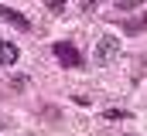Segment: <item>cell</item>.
<instances>
[{"label": "cell", "mask_w": 147, "mask_h": 136, "mask_svg": "<svg viewBox=\"0 0 147 136\" xmlns=\"http://www.w3.org/2000/svg\"><path fill=\"white\" fill-rule=\"evenodd\" d=\"M51 55H55V58H58L65 68H82V65H86L82 51L75 48L72 41H55V44H51Z\"/></svg>", "instance_id": "1"}, {"label": "cell", "mask_w": 147, "mask_h": 136, "mask_svg": "<svg viewBox=\"0 0 147 136\" xmlns=\"http://www.w3.org/2000/svg\"><path fill=\"white\" fill-rule=\"evenodd\" d=\"M120 55V37H113V34H106V37H99V44H96V51H92V65H110L113 58Z\"/></svg>", "instance_id": "2"}, {"label": "cell", "mask_w": 147, "mask_h": 136, "mask_svg": "<svg viewBox=\"0 0 147 136\" xmlns=\"http://www.w3.org/2000/svg\"><path fill=\"white\" fill-rule=\"evenodd\" d=\"M0 17L7 21V24H14L17 31H31V21L21 14V10H14V7H7V3H0Z\"/></svg>", "instance_id": "3"}, {"label": "cell", "mask_w": 147, "mask_h": 136, "mask_svg": "<svg viewBox=\"0 0 147 136\" xmlns=\"http://www.w3.org/2000/svg\"><path fill=\"white\" fill-rule=\"evenodd\" d=\"M17 58H21V48H17L14 41H0V68L17 65Z\"/></svg>", "instance_id": "4"}, {"label": "cell", "mask_w": 147, "mask_h": 136, "mask_svg": "<svg viewBox=\"0 0 147 136\" xmlns=\"http://www.w3.org/2000/svg\"><path fill=\"white\" fill-rule=\"evenodd\" d=\"M123 31H127V34H140V31H147V10L140 14V17H134V21L127 17V21H123Z\"/></svg>", "instance_id": "5"}, {"label": "cell", "mask_w": 147, "mask_h": 136, "mask_svg": "<svg viewBox=\"0 0 147 136\" xmlns=\"http://www.w3.org/2000/svg\"><path fill=\"white\" fill-rule=\"evenodd\" d=\"M137 7H144V0H120L116 3V14H127V10H137Z\"/></svg>", "instance_id": "6"}, {"label": "cell", "mask_w": 147, "mask_h": 136, "mask_svg": "<svg viewBox=\"0 0 147 136\" xmlns=\"http://www.w3.org/2000/svg\"><path fill=\"white\" fill-rule=\"evenodd\" d=\"M45 7L55 10V14H65V0H45Z\"/></svg>", "instance_id": "7"}, {"label": "cell", "mask_w": 147, "mask_h": 136, "mask_svg": "<svg viewBox=\"0 0 147 136\" xmlns=\"http://www.w3.org/2000/svg\"><path fill=\"white\" fill-rule=\"evenodd\" d=\"M106 119H130L127 109H106Z\"/></svg>", "instance_id": "8"}, {"label": "cell", "mask_w": 147, "mask_h": 136, "mask_svg": "<svg viewBox=\"0 0 147 136\" xmlns=\"http://www.w3.org/2000/svg\"><path fill=\"white\" fill-rule=\"evenodd\" d=\"M0 129H3V123H0Z\"/></svg>", "instance_id": "9"}]
</instances>
